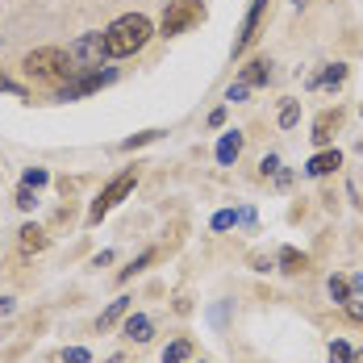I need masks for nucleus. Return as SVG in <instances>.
Wrapping results in <instances>:
<instances>
[{
  "mask_svg": "<svg viewBox=\"0 0 363 363\" xmlns=\"http://www.w3.org/2000/svg\"><path fill=\"white\" fill-rule=\"evenodd\" d=\"M296 117H301V109H296V101H289V105L280 109V125L289 130V125H296Z\"/></svg>",
  "mask_w": 363,
  "mask_h": 363,
  "instance_id": "aec40b11",
  "label": "nucleus"
},
{
  "mask_svg": "<svg viewBox=\"0 0 363 363\" xmlns=\"http://www.w3.org/2000/svg\"><path fill=\"white\" fill-rule=\"evenodd\" d=\"M34 192H38V188L21 184V192H17V205H21V209H34Z\"/></svg>",
  "mask_w": 363,
  "mask_h": 363,
  "instance_id": "5701e85b",
  "label": "nucleus"
},
{
  "mask_svg": "<svg viewBox=\"0 0 363 363\" xmlns=\"http://www.w3.org/2000/svg\"><path fill=\"white\" fill-rule=\"evenodd\" d=\"M42 247H46V234L38 225H26L21 230V251H42Z\"/></svg>",
  "mask_w": 363,
  "mask_h": 363,
  "instance_id": "4468645a",
  "label": "nucleus"
},
{
  "mask_svg": "<svg viewBox=\"0 0 363 363\" xmlns=\"http://www.w3.org/2000/svg\"><path fill=\"white\" fill-rule=\"evenodd\" d=\"M150 318H143V313H130V318H125V334H130V338H134V342H150Z\"/></svg>",
  "mask_w": 363,
  "mask_h": 363,
  "instance_id": "9b49d317",
  "label": "nucleus"
},
{
  "mask_svg": "<svg viewBox=\"0 0 363 363\" xmlns=\"http://www.w3.org/2000/svg\"><path fill=\"white\" fill-rule=\"evenodd\" d=\"M201 17H205V4H201V0H172L159 30H163V38H176V34H184L188 26H196Z\"/></svg>",
  "mask_w": 363,
  "mask_h": 363,
  "instance_id": "20e7f679",
  "label": "nucleus"
},
{
  "mask_svg": "<svg viewBox=\"0 0 363 363\" xmlns=\"http://www.w3.org/2000/svg\"><path fill=\"white\" fill-rule=\"evenodd\" d=\"M280 263H284V272H305L309 259H305L301 251H292V247H284V251H280Z\"/></svg>",
  "mask_w": 363,
  "mask_h": 363,
  "instance_id": "f3484780",
  "label": "nucleus"
},
{
  "mask_svg": "<svg viewBox=\"0 0 363 363\" xmlns=\"http://www.w3.org/2000/svg\"><path fill=\"white\" fill-rule=\"evenodd\" d=\"M347 363H363V351H351V359Z\"/></svg>",
  "mask_w": 363,
  "mask_h": 363,
  "instance_id": "c85d7f7f",
  "label": "nucleus"
},
{
  "mask_svg": "<svg viewBox=\"0 0 363 363\" xmlns=\"http://www.w3.org/2000/svg\"><path fill=\"white\" fill-rule=\"evenodd\" d=\"M347 313H351L355 322H363V305H347Z\"/></svg>",
  "mask_w": 363,
  "mask_h": 363,
  "instance_id": "bb28decb",
  "label": "nucleus"
},
{
  "mask_svg": "<svg viewBox=\"0 0 363 363\" xmlns=\"http://www.w3.org/2000/svg\"><path fill=\"white\" fill-rule=\"evenodd\" d=\"M263 4H267V0H251V13H247V21H242V34H238V42H234V55H242V50L255 42L259 17H263Z\"/></svg>",
  "mask_w": 363,
  "mask_h": 363,
  "instance_id": "423d86ee",
  "label": "nucleus"
},
{
  "mask_svg": "<svg viewBox=\"0 0 363 363\" xmlns=\"http://www.w3.org/2000/svg\"><path fill=\"white\" fill-rule=\"evenodd\" d=\"M342 167V155L338 150H322V155H313L309 163H305V176H330V172H338Z\"/></svg>",
  "mask_w": 363,
  "mask_h": 363,
  "instance_id": "0eeeda50",
  "label": "nucleus"
},
{
  "mask_svg": "<svg viewBox=\"0 0 363 363\" xmlns=\"http://www.w3.org/2000/svg\"><path fill=\"white\" fill-rule=\"evenodd\" d=\"M338 125H342V113H338V109H334V113H322V117L313 121V143L326 146L330 138H334V130H338Z\"/></svg>",
  "mask_w": 363,
  "mask_h": 363,
  "instance_id": "6e6552de",
  "label": "nucleus"
},
{
  "mask_svg": "<svg viewBox=\"0 0 363 363\" xmlns=\"http://www.w3.org/2000/svg\"><path fill=\"white\" fill-rule=\"evenodd\" d=\"M105 55H109V50H105V34H84L67 46V59H72L75 72H96Z\"/></svg>",
  "mask_w": 363,
  "mask_h": 363,
  "instance_id": "7ed1b4c3",
  "label": "nucleus"
},
{
  "mask_svg": "<svg viewBox=\"0 0 363 363\" xmlns=\"http://www.w3.org/2000/svg\"><path fill=\"white\" fill-rule=\"evenodd\" d=\"M26 75L30 79H42V84H67L72 79V59H67V50H59V46H42V50H30L26 55Z\"/></svg>",
  "mask_w": 363,
  "mask_h": 363,
  "instance_id": "f03ea898",
  "label": "nucleus"
},
{
  "mask_svg": "<svg viewBox=\"0 0 363 363\" xmlns=\"http://www.w3.org/2000/svg\"><path fill=\"white\" fill-rule=\"evenodd\" d=\"M188 359H192V342H188V338H176V342L163 351V363H188Z\"/></svg>",
  "mask_w": 363,
  "mask_h": 363,
  "instance_id": "f8f14e48",
  "label": "nucleus"
},
{
  "mask_svg": "<svg viewBox=\"0 0 363 363\" xmlns=\"http://www.w3.org/2000/svg\"><path fill=\"white\" fill-rule=\"evenodd\" d=\"M330 296H334L338 305H351V284H347L342 276H330Z\"/></svg>",
  "mask_w": 363,
  "mask_h": 363,
  "instance_id": "a211bd4d",
  "label": "nucleus"
},
{
  "mask_svg": "<svg viewBox=\"0 0 363 363\" xmlns=\"http://www.w3.org/2000/svg\"><path fill=\"white\" fill-rule=\"evenodd\" d=\"M347 359H351V347H347L342 338H334V342H330V363H347Z\"/></svg>",
  "mask_w": 363,
  "mask_h": 363,
  "instance_id": "6ab92c4d",
  "label": "nucleus"
},
{
  "mask_svg": "<svg viewBox=\"0 0 363 363\" xmlns=\"http://www.w3.org/2000/svg\"><path fill=\"white\" fill-rule=\"evenodd\" d=\"M347 284H351V289H355V292H363V276H351Z\"/></svg>",
  "mask_w": 363,
  "mask_h": 363,
  "instance_id": "cd10ccee",
  "label": "nucleus"
},
{
  "mask_svg": "<svg viewBox=\"0 0 363 363\" xmlns=\"http://www.w3.org/2000/svg\"><path fill=\"white\" fill-rule=\"evenodd\" d=\"M267 63H251V67H247V72H242V84H247V88H259V84H267Z\"/></svg>",
  "mask_w": 363,
  "mask_h": 363,
  "instance_id": "2eb2a0df",
  "label": "nucleus"
},
{
  "mask_svg": "<svg viewBox=\"0 0 363 363\" xmlns=\"http://www.w3.org/2000/svg\"><path fill=\"white\" fill-rule=\"evenodd\" d=\"M150 259H155V255H150V251H143V255H138V259H134V263H130V267H125V272H121V280H130L134 272H143V267H146V263H150Z\"/></svg>",
  "mask_w": 363,
  "mask_h": 363,
  "instance_id": "412c9836",
  "label": "nucleus"
},
{
  "mask_svg": "<svg viewBox=\"0 0 363 363\" xmlns=\"http://www.w3.org/2000/svg\"><path fill=\"white\" fill-rule=\"evenodd\" d=\"M59 359H63V363H88V351H84V347H67Z\"/></svg>",
  "mask_w": 363,
  "mask_h": 363,
  "instance_id": "4be33fe9",
  "label": "nucleus"
},
{
  "mask_svg": "<svg viewBox=\"0 0 363 363\" xmlns=\"http://www.w3.org/2000/svg\"><path fill=\"white\" fill-rule=\"evenodd\" d=\"M247 92H251V88H247V84H242V79H238V84H230V92H225V101H242V96H247Z\"/></svg>",
  "mask_w": 363,
  "mask_h": 363,
  "instance_id": "a878e982",
  "label": "nucleus"
},
{
  "mask_svg": "<svg viewBox=\"0 0 363 363\" xmlns=\"http://www.w3.org/2000/svg\"><path fill=\"white\" fill-rule=\"evenodd\" d=\"M46 180H50V176H46L42 167H34V172H26V180H21V184H30V188H42Z\"/></svg>",
  "mask_w": 363,
  "mask_h": 363,
  "instance_id": "393cba45",
  "label": "nucleus"
},
{
  "mask_svg": "<svg viewBox=\"0 0 363 363\" xmlns=\"http://www.w3.org/2000/svg\"><path fill=\"white\" fill-rule=\"evenodd\" d=\"M342 84H347V67L342 63H330L326 72L309 75V88H342Z\"/></svg>",
  "mask_w": 363,
  "mask_h": 363,
  "instance_id": "1a4fd4ad",
  "label": "nucleus"
},
{
  "mask_svg": "<svg viewBox=\"0 0 363 363\" xmlns=\"http://www.w3.org/2000/svg\"><path fill=\"white\" fill-rule=\"evenodd\" d=\"M146 42H150V21H146L143 13H125V17H117L109 30H105V50H109L113 59L138 55Z\"/></svg>",
  "mask_w": 363,
  "mask_h": 363,
  "instance_id": "f257e3e1",
  "label": "nucleus"
},
{
  "mask_svg": "<svg viewBox=\"0 0 363 363\" xmlns=\"http://www.w3.org/2000/svg\"><path fill=\"white\" fill-rule=\"evenodd\" d=\"M125 309H130V296H117V301H113L109 309H105V313H101V322H96V326H101V330H109L113 322H117V318H121V313H125Z\"/></svg>",
  "mask_w": 363,
  "mask_h": 363,
  "instance_id": "ddd939ff",
  "label": "nucleus"
},
{
  "mask_svg": "<svg viewBox=\"0 0 363 363\" xmlns=\"http://www.w3.org/2000/svg\"><path fill=\"white\" fill-rule=\"evenodd\" d=\"M238 155H242V134H238V130L221 134V143H218V163H225V167H230Z\"/></svg>",
  "mask_w": 363,
  "mask_h": 363,
  "instance_id": "9d476101",
  "label": "nucleus"
},
{
  "mask_svg": "<svg viewBox=\"0 0 363 363\" xmlns=\"http://www.w3.org/2000/svg\"><path fill=\"white\" fill-rule=\"evenodd\" d=\"M134 180H138V176H134V167H130V172H121L117 180H109V188H105V192L92 201V209H88V221H101L105 213H109V209H117V205H121V201L134 192Z\"/></svg>",
  "mask_w": 363,
  "mask_h": 363,
  "instance_id": "39448f33",
  "label": "nucleus"
},
{
  "mask_svg": "<svg viewBox=\"0 0 363 363\" xmlns=\"http://www.w3.org/2000/svg\"><path fill=\"white\" fill-rule=\"evenodd\" d=\"M251 218H255L251 209H242V213H230V209H221L218 218H213V230H230L234 221H251Z\"/></svg>",
  "mask_w": 363,
  "mask_h": 363,
  "instance_id": "dca6fc26",
  "label": "nucleus"
},
{
  "mask_svg": "<svg viewBox=\"0 0 363 363\" xmlns=\"http://www.w3.org/2000/svg\"><path fill=\"white\" fill-rule=\"evenodd\" d=\"M150 138H159V134H155V130H146V134H134V138H125V143H121V150H134V146L150 143Z\"/></svg>",
  "mask_w": 363,
  "mask_h": 363,
  "instance_id": "b1692460",
  "label": "nucleus"
}]
</instances>
